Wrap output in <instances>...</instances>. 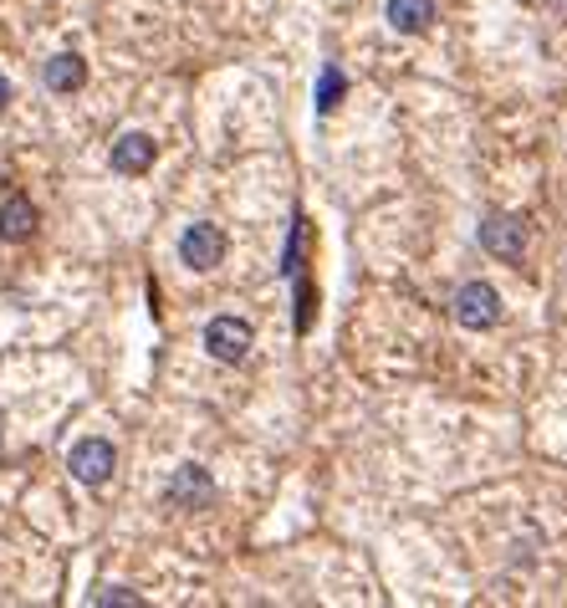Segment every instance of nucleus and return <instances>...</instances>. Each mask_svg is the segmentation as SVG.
Returning a JSON list of instances; mask_svg holds the SVG:
<instances>
[{
    "label": "nucleus",
    "mask_w": 567,
    "mask_h": 608,
    "mask_svg": "<svg viewBox=\"0 0 567 608\" xmlns=\"http://www.w3.org/2000/svg\"><path fill=\"white\" fill-rule=\"evenodd\" d=\"M450 312H455V322L471 332H486L502 322V291L491 287V281H465L461 291H455V302H450Z\"/></svg>",
    "instance_id": "nucleus-1"
},
{
    "label": "nucleus",
    "mask_w": 567,
    "mask_h": 608,
    "mask_svg": "<svg viewBox=\"0 0 567 608\" xmlns=\"http://www.w3.org/2000/svg\"><path fill=\"white\" fill-rule=\"evenodd\" d=\"M205 348H210L215 363H246V353L256 348V332L246 318H210L205 322Z\"/></svg>",
    "instance_id": "nucleus-2"
},
{
    "label": "nucleus",
    "mask_w": 567,
    "mask_h": 608,
    "mask_svg": "<svg viewBox=\"0 0 567 608\" xmlns=\"http://www.w3.org/2000/svg\"><path fill=\"white\" fill-rule=\"evenodd\" d=\"M481 251L506 266H522V256H527V220L522 215H491L481 225Z\"/></svg>",
    "instance_id": "nucleus-3"
},
{
    "label": "nucleus",
    "mask_w": 567,
    "mask_h": 608,
    "mask_svg": "<svg viewBox=\"0 0 567 608\" xmlns=\"http://www.w3.org/2000/svg\"><path fill=\"white\" fill-rule=\"evenodd\" d=\"M113 465H118V450L107 445V440H97V435L78 440V445H72V455H66V471H72L82 486H93V491L113 481Z\"/></svg>",
    "instance_id": "nucleus-4"
},
{
    "label": "nucleus",
    "mask_w": 567,
    "mask_h": 608,
    "mask_svg": "<svg viewBox=\"0 0 567 608\" xmlns=\"http://www.w3.org/2000/svg\"><path fill=\"white\" fill-rule=\"evenodd\" d=\"M179 261H185L189 271H215V266L225 261V230L210 220L189 225L185 236H179Z\"/></svg>",
    "instance_id": "nucleus-5"
},
{
    "label": "nucleus",
    "mask_w": 567,
    "mask_h": 608,
    "mask_svg": "<svg viewBox=\"0 0 567 608\" xmlns=\"http://www.w3.org/2000/svg\"><path fill=\"white\" fill-rule=\"evenodd\" d=\"M164 502L179 506V512H199V506L215 502V481L205 465H179L169 481V491H164Z\"/></svg>",
    "instance_id": "nucleus-6"
},
{
    "label": "nucleus",
    "mask_w": 567,
    "mask_h": 608,
    "mask_svg": "<svg viewBox=\"0 0 567 608\" xmlns=\"http://www.w3.org/2000/svg\"><path fill=\"white\" fill-rule=\"evenodd\" d=\"M37 230V205H31L21 189H0V236L6 240H31Z\"/></svg>",
    "instance_id": "nucleus-7"
},
{
    "label": "nucleus",
    "mask_w": 567,
    "mask_h": 608,
    "mask_svg": "<svg viewBox=\"0 0 567 608\" xmlns=\"http://www.w3.org/2000/svg\"><path fill=\"white\" fill-rule=\"evenodd\" d=\"M158 159V144L148 133H123L118 144H113V169L118 174H148Z\"/></svg>",
    "instance_id": "nucleus-8"
},
{
    "label": "nucleus",
    "mask_w": 567,
    "mask_h": 608,
    "mask_svg": "<svg viewBox=\"0 0 567 608\" xmlns=\"http://www.w3.org/2000/svg\"><path fill=\"white\" fill-rule=\"evenodd\" d=\"M41 78H47V87H52V93H78L82 82H87V62H82L78 52H56L52 62H47V72H41Z\"/></svg>",
    "instance_id": "nucleus-9"
},
{
    "label": "nucleus",
    "mask_w": 567,
    "mask_h": 608,
    "mask_svg": "<svg viewBox=\"0 0 567 608\" xmlns=\"http://www.w3.org/2000/svg\"><path fill=\"white\" fill-rule=\"evenodd\" d=\"M430 21H435V0H389V27L404 31V37L424 31Z\"/></svg>",
    "instance_id": "nucleus-10"
},
{
    "label": "nucleus",
    "mask_w": 567,
    "mask_h": 608,
    "mask_svg": "<svg viewBox=\"0 0 567 608\" xmlns=\"http://www.w3.org/2000/svg\"><path fill=\"white\" fill-rule=\"evenodd\" d=\"M343 93H348L343 72H338V66H328V72H322V82H317V113H332Z\"/></svg>",
    "instance_id": "nucleus-11"
},
{
    "label": "nucleus",
    "mask_w": 567,
    "mask_h": 608,
    "mask_svg": "<svg viewBox=\"0 0 567 608\" xmlns=\"http://www.w3.org/2000/svg\"><path fill=\"white\" fill-rule=\"evenodd\" d=\"M93 604H138V594L133 588H103V594H93Z\"/></svg>",
    "instance_id": "nucleus-12"
},
{
    "label": "nucleus",
    "mask_w": 567,
    "mask_h": 608,
    "mask_svg": "<svg viewBox=\"0 0 567 608\" xmlns=\"http://www.w3.org/2000/svg\"><path fill=\"white\" fill-rule=\"evenodd\" d=\"M6 103H11V82H6V72H0V113H6Z\"/></svg>",
    "instance_id": "nucleus-13"
},
{
    "label": "nucleus",
    "mask_w": 567,
    "mask_h": 608,
    "mask_svg": "<svg viewBox=\"0 0 567 608\" xmlns=\"http://www.w3.org/2000/svg\"><path fill=\"white\" fill-rule=\"evenodd\" d=\"M0 450H6V435H0Z\"/></svg>",
    "instance_id": "nucleus-14"
}]
</instances>
